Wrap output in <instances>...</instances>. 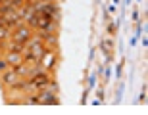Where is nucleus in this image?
Returning <instances> with one entry per match:
<instances>
[{
    "mask_svg": "<svg viewBox=\"0 0 148 115\" xmlns=\"http://www.w3.org/2000/svg\"><path fill=\"white\" fill-rule=\"evenodd\" d=\"M16 81H17V71H12V73H6V75H4V82H6V84L14 86Z\"/></svg>",
    "mask_w": 148,
    "mask_h": 115,
    "instance_id": "obj_3",
    "label": "nucleus"
},
{
    "mask_svg": "<svg viewBox=\"0 0 148 115\" xmlns=\"http://www.w3.org/2000/svg\"><path fill=\"white\" fill-rule=\"evenodd\" d=\"M48 81H50V79H48L46 75H37V77L33 79V82H35V86H37V88L44 86V84H48Z\"/></svg>",
    "mask_w": 148,
    "mask_h": 115,
    "instance_id": "obj_2",
    "label": "nucleus"
},
{
    "mask_svg": "<svg viewBox=\"0 0 148 115\" xmlns=\"http://www.w3.org/2000/svg\"><path fill=\"white\" fill-rule=\"evenodd\" d=\"M27 38H29V29H27V27H23V29H19V31L16 33L14 40H16V42H19V44H23L25 40H27Z\"/></svg>",
    "mask_w": 148,
    "mask_h": 115,
    "instance_id": "obj_1",
    "label": "nucleus"
},
{
    "mask_svg": "<svg viewBox=\"0 0 148 115\" xmlns=\"http://www.w3.org/2000/svg\"><path fill=\"white\" fill-rule=\"evenodd\" d=\"M102 48L110 50V48H112V42H110V40H104V42H102Z\"/></svg>",
    "mask_w": 148,
    "mask_h": 115,
    "instance_id": "obj_7",
    "label": "nucleus"
},
{
    "mask_svg": "<svg viewBox=\"0 0 148 115\" xmlns=\"http://www.w3.org/2000/svg\"><path fill=\"white\" fill-rule=\"evenodd\" d=\"M31 48H33V50H37V54H38V56L42 54V48H40V42H38V40L31 44ZM27 58H29V60H33V58H35V52H27Z\"/></svg>",
    "mask_w": 148,
    "mask_h": 115,
    "instance_id": "obj_4",
    "label": "nucleus"
},
{
    "mask_svg": "<svg viewBox=\"0 0 148 115\" xmlns=\"http://www.w3.org/2000/svg\"><path fill=\"white\" fill-rule=\"evenodd\" d=\"M10 52H12V50H10ZM10 61H12V63H17V61H19V52H12Z\"/></svg>",
    "mask_w": 148,
    "mask_h": 115,
    "instance_id": "obj_5",
    "label": "nucleus"
},
{
    "mask_svg": "<svg viewBox=\"0 0 148 115\" xmlns=\"http://www.w3.org/2000/svg\"><path fill=\"white\" fill-rule=\"evenodd\" d=\"M6 69H8V61H6V60H4V61H0V71H4V73H6Z\"/></svg>",
    "mask_w": 148,
    "mask_h": 115,
    "instance_id": "obj_6",
    "label": "nucleus"
},
{
    "mask_svg": "<svg viewBox=\"0 0 148 115\" xmlns=\"http://www.w3.org/2000/svg\"><path fill=\"white\" fill-rule=\"evenodd\" d=\"M6 33H8V31H6V27H0V38H4Z\"/></svg>",
    "mask_w": 148,
    "mask_h": 115,
    "instance_id": "obj_8",
    "label": "nucleus"
}]
</instances>
